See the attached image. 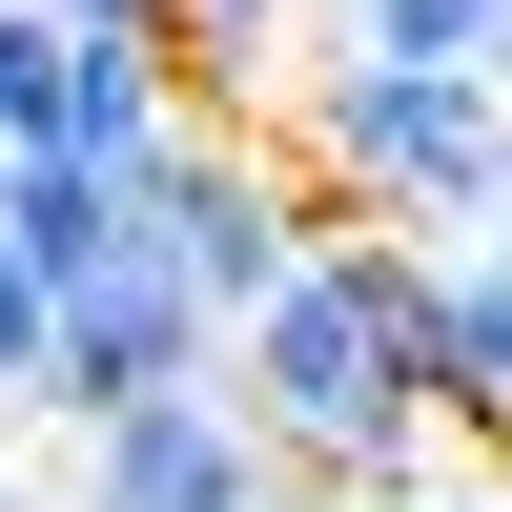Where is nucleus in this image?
I'll return each mask as SVG.
<instances>
[{
  "label": "nucleus",
  "instance_id": "f257e3e1",
  "mask_svg": "<svg viewBox=\"0 0 512 512\" xmlns=\"http://www.w3.org/2000/svg\"><path fill=\"white\" fill-rule=\"evenodd\" d=\"M431 267L451 246H410V226H328V267L226 349L246 431H267L308 492H349V512L451 492V328H431Z\"/></svg>",
  "mask_w": 512,
  "mask_h": 512
},
{
  "label": "nucleus",
  "instance_id": "f03ea898",
  "mask_svg": "<svg viewBox=\"0 0 512 512\" xmlns=\"http://www.w3.org/2000/svg\"><path fill=\"white\" fill-rule=\"evenodd\" d=\"M287 164H308L328 226H451V246H492V205H512V82L308 41V82H287Z\"/></svg>",
  "mask_w": 512,
  "mask_h": 512
},
{
  "label": "nucleus",
  "instance_id": "7ed1b4c3",
  "mask_svg": "<svg viewBox=\"0 0 512 512\" xmlns=\"http://www.w3.org/2000/svg\"><path fill=\"white\" fill-rule=\"evenodd\" d=\"M144 226H164V267L226 308V349L287 308V287L328 267V205H308V164L267 144V123H185V144L144 164Z\"/></svg>",
  "mask_w": 512,
  "mask_h": 512
},
{
  "label": "nucleus",
  "instance_id": "20e7f679",
  "mask_svg": "<svg viewBox=\"0 0 512 512\" xmlns=\"http://www.w3.org/2000/svg\"><path fill=\"white\" fill-rule=\"evenodd\" d=\"M205 369H226V308H205V287L164 267V226H144L103 287H62V410H41V431H123V410L205 390Z\"/></svg>",
  "mask_w": 512,
  "mask_h": 512
},
{
  "label": "nucleus",
  "instance_id": "39448f33",
  "mask_svg": "<svg viewBox=\"0 0 512 512\" xmlns=\"http://www.w3.org/2000/svg\"><path fill=\"white\" fill-rule=\"evenodd\" d=\"M267 492H287V451L246 431L226 369L164 390V410H123V431H62V512H267Z\"/></svg>",
  "mask_w": 512,
  "mask_h": 512
},
{
  "label": "nucleus",
  "instance_id": "423d86ee",
  "mask_svg": "<svg viewBox=\"0 0 512 512\" xmlns=\"http://www.w3.org/2000/svg\"><path fill=\"white\" fill-rule=\"evenodd\" d=\"M0 246H21L41 287H103L123 246H144V185H123V164H21V185H0Z\"/></svg>",
  "mask_w": 512,
  "mask_h": 512
},
{
  "label": "nucleus",
  "instance_id": "0eeeda50",
  "mask_svg": "<svg viewBox=\"0 0 512 512\" xmlns=\"http://www.w3.org/2000/svg\"><path fill=\"white\" fill-rule=\"evenodd\" d=\"M431 328H451V431L512 451V246H451V267H431Z\"/></svg>",
  "mask_w": 512,
  "mask_h": 512
},
{
  "label": "nucleus",
  "instance_id": "6e6552de",
  "mask_svg": "<svg viewBox=\"0 0 512 512\" xmlns=\"http://www.w3.org/2000/svg\"><path fill=\"white\" fill-rule=\"evenodd\" d=\"M164 62H185V123H246L267 82H308V62H287V0H185Z\"/></svg>",
  "mask_w": 512,
  "mask_h": 512
},
{
  "label": "nucleus",
  "instance_id": "1a4fd4ad",
  "mask_svg": "<svg viewBox=\"0 0 512 512\" xmlns=\"http://www.w3.org/2000/svg\"><path fill=\"white\" fill-rule=\"evenodd\" d=\"M369 62H451V82H512V0H349Z\"/></svg>",
  "mask_w": 512,
  "mask_h": 512
},
{
  "label": "nucleus",
  "instance_id": "9d476101",
  "mask_svg": "<svg viewBox=\"0 0 512 512\" xmlns=\"http://www.w3.org/2000/svg\"><path fill=\"white\" fill-rule=\"evenodd\" d=\"M0 410H62V287L0 246Z\"/></svg>",
  "mask_w": 512,
  "mask_h": 512
},
{
  "label": "nucleus",
  "instance_id": "9b49d317",
  "mask_svg": "<svg viewBox=\"0 0 512 512\" xmlns=\"http://www.w3.org/2000/svg\"><path fill=\"white\" fill-rule=\"evenodd\" d=\"M390 512H512V492H472V472H451V492H390Z\"/></svg>",
  "mask_w": 512,
  "mask_h": 512
},
{
  "label": "nucleus",
  "instance_id": "f8f14e48",
  "mask_svg": "<svg viewBox=\"0 0 512 512\" xmlns=\"http://www.w3.org/2000/svg\"><path fill=\"white\" fill-rule=\"evenodd\" d=\"M0 185H21V123H0Z\"/></svg>",
  "mask_w": 512,
  "mask_h": 512
},
{
  "label": "nucleus",
  "instance_id": "ddd939ff",
  "mask_svg": "<svg viewBox=\"0 0 512 512\" xmlns=\"http://www.w3.org/2000/svg\"><path fill=\"white\" fill-rule=\"evenodd\" d=\"M0 512H62V492H0Z\"/></svg>",
  "mask_w": 512,
  "mask_h": 512
},
{
  "label": "nucleus",
  "instance_id": "4468645a",
  "mask_svg": "<svg viewBox=\"0 0 512 512\" xmlns=\"http://www.w3.org/2000/svg\"><path fill=\"white\" fill-rule=\"evenodd\" d=\"M492 246H512V205H492Z\"/></svg>",
  "mask_w": 512,
  "mask_h": 512
}]
</instances>
